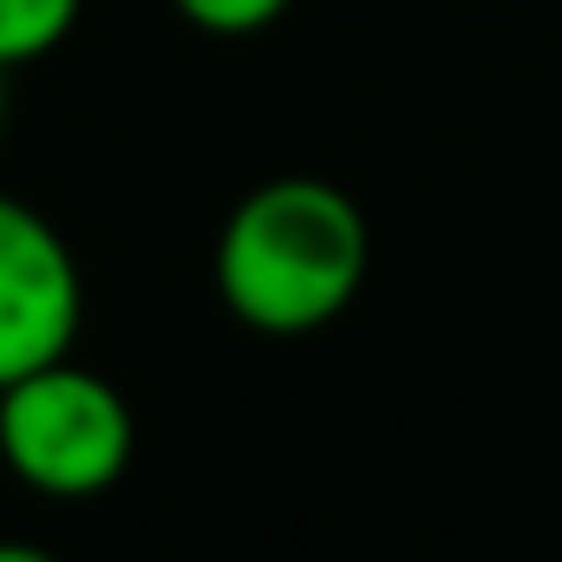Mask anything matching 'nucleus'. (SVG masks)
<instances>
[{
    "instance_id": "obj_1",
    "label": "nucleus",
    "mask_w": 562,
    "mask_h": 562,
    "mask_svg": "<svg viewBox=\"0 0 562 562\" xmlns=\"http://www.w3.org/2000/svg\"><path fill=\"white\" fill-rule=\"evenodd\" d=\"M373 269L367 210L327 177L256 183L216 236V294L256 334H321L334 327Z\"/></svg>"
},
{
    "instance_id": "obj_2",
    "label": "nucleus",
    "mask_w": 562,
    "mask_h": 562,
    "mask_svg": "<svg viewBox=\"0 0 562 562\" xmlns=\"http://www.w3.org/2000/svg\"><path fill=\"white\" fill-rule=\"evenodd\" d=\"M132 451H138L132 400L79 360H53L0 386V464L33 497L86 504L132 471Z\"/></svg>"
},
{
    "instance_id": "obj_3",
    "label": "nucleus",
    "mask_w": 562,
    "mask_h": 562,
    "mask_svg": "<svg viewBox=\"0 0 562 562\" xmlns=\"http://www.w3.org/2000/svg\"><path fill=\"white\" fill-rule=\"evenodd\" d=\"M86 327V276L72 243L13 190H0V386L72 360Z\"/></svg>"
},
{
    "instance_id": "obj_4",
    "label": "nucleus",
    "mask_w": 562,
    "mask_h": 562,
    "mask_svg": "<svg viewBox=\"0 0 562 562\" xmlns=\"http://www.w3.org/2000/svg\"><path fill=\"white\" fill-rule=\"evenodd\" d=\"M79 13H86V0H0V72L59 53L66 33L79 26Z\"/></svg>"
},
{
    "instance_id": "obj_5",
    "label": "nucleus",
    "mask_w": 562,
    "mask_h": 562,
    "mask_svg": "<svg viewBox=\"0 0 562 562\" xmlns=\"http://www.w3.org/2000/svg\"><path fill=\"white\" fill-rule=\"evenodd\" d=\"M183 13V26L196 33H216V40H249V33H269L294 0H170Z\"/></svg>"
},
{
    "instance_id": "obj_6",
    "label": "nucleus",
    "mask_w": 562,
    "mask_h": 562,
    "mask_svg": "<svg viewBox=\"0 0 562 562\" xmlns=\"http://www.w3.org/2000/svg\"><path fill=\"white\" fill-rule=\"evenodd\" d=\"M0 562H59L53 550H40V543H20V537H0Z\"/></svg>"
},
{
    "instance_id": "obj_7",
    "label": "nucleus",
    "mask_w": 562,
    "mask_h": 562,
    "mask_svg": "<svg viewBox=\"0 0 562 562\" xmlns=\"http://www.w3.org/2000/svg\"><path fill=\"white\" fill-rule=\"evenodd\" d=\"M0 119H7V72H0Z\"/></svg>"
}]
</instances>
